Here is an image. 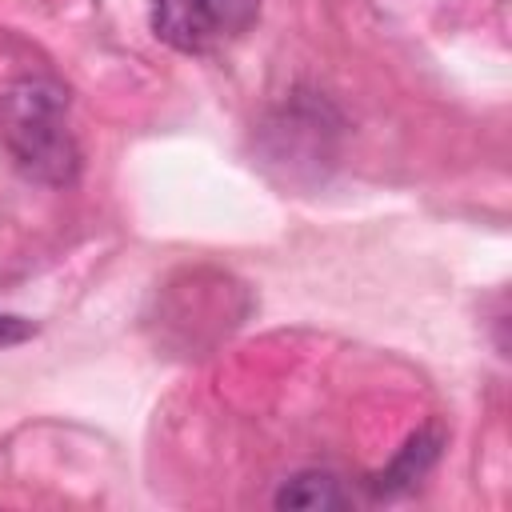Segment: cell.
I'll use <instances>...</instances> for the list:
<instances>
[{"label": "cell", "instance_id": "6da1fadb", "mask_svg": "<svg viewBox=\"0 0 512 512\" xmlns=\"http://www.w3.org/2000/svg\"><path fill=\"white\" fill-rule=\"evenodd\" d=\"M0 144L36 184L68 188L80 176V144L68 124V92L48 76H20L0 92Z\"/></svg>", "mask_w": 512, "mask_h": 512}, {"label": "cell", "instance_id": "7a4b0ae2", "mask_svg": "<svg viewBox=\"0 0 512 512\" xmlns=\"http://www.w3.org/2000/svg\"><path fill=\"white\" fill-rule=\"evenodd\" d=\"M260 16V0H148L152 32L176 52H208L244 36Z\"/></svg>", "mask_w": 512, "mask_h": 512}, {"label": "cell", "instance_id": "3957f363", "mask_svg": "<svg viewBox=\"0 0 512 512\" xmlns=\"http://www.w3.org/2000/svg\"><path fill=\"white\" fill-rule=\"evenodd\" d=\"M436 456H440V432H436V428H424V432L408 436V444L392 456V464L368 480L372 496H396V492L412 488V484L436 464Z\"/></svg>", "mask_w": 512, "mask_h": 512}, {"label": "cell", "instance_id": "5b68a950", "mask_svg": "<svg viewBox=\"0 0 512 512\" xmlns=\"http://www.w3.org/2000/svg\"><path fill=\"white\" fill-rule=\"evenodd\" d=\"M36 336V324L24 320V316H8L0 312V348H12V344H24Z\"/></svg>", "mask_w": 512, "mask_h": 512}, {"label": "cell", "instance_id": "277c9868", "mask_svg": "<svg viewBox=\"0 0 512 512\" xmlns=\"http://www.w3.org/2000/svg\"><path fill=\"white\" fill-rule=\"evenodd\" d=\"M272 504L288 508V512H332V508H348V492L340 488V480L332 472L304 468V472H292L288 480H280Z\"/></svg>", "mask_w": 512, "mask_h": 512}]
</instances>
